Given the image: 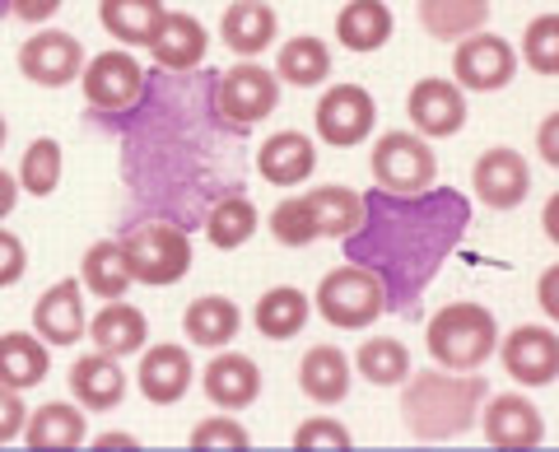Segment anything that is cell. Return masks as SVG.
Returning a JSON list of instances; mask_svg holds the SVG:
<instances>
[{
	"mask_svg": "<svg viewBox=\"0 0 559 452\" xmlns=\"http://www.w3.org/2000/svg\"><path fill=\"white\" fill-rule=\"evenodd\" d=\"M24 425H28V406H24L20 388H5V382H0V443L24 439Z\"/></svg>",
	"mask_w": 559,
	"mask_h": 452,
	"instance_id": "cell-42",
	"label": "cell"
},
{
	"mask_svg": "<svg viewBox=\"0 0 559 452\" xmlns=\"http://www.w3.org/2000/svg\"><path fill=\"white\" fill-rule=\"evenodd\" d=\"M191 378H197V369H191L187 345L159 341V345H150V350L140 355L135 388H140V396H145L150 406H178L187 396V388H191Z\"/></svg>",
	"mask_w": 559,
	"mask_h": 452,
	"instance_id": "cell-14",
	"label": "cell"
},
{
	"mask_svg": "<svg viewBox=\"0 0 559 452\" xmlns=\"http://www.w3.org/2000/svg\"><path fill=\"white\" fill-rule=\"evenodd\" d=\"M304 211L312 219V229L318 238H355L364 229V215H369V205L355 187H341V182H326V187H312L304 191Z\"/></svg>",
	"mask_w": 559,
	"mask_h": 452,
	"instance_id": "cell-19",
	"label": "cell"
},
{
	"mask_svg": "<svg viewBox=\"0 0 559 452\" xmlns=\"http://www.w3.org/2000/svg\"><path fill=\"white\" fill-rule=\"evenodd\" d=\"M485 378L457 373V369H411V378L401 382V420H406L411 439L419 443H448L462 439L466 429H476V415L485 402Z\"/></svg>",
	"mask_w": 559,
	"mask_h": 452,
	"instance_id": "cell-1",
	"label": "cell"
},
{
	"mask_svg": "<svg viewBox=\"0 0 559 452\" xmlns=\"http://www.w3.org/2000/svg\"><path fill=\"white\" fill-rule=\"evenodd\" d=\"M90 341H94V350L112 355V359H127V355L145 350L150 322H145V312H140V308L121 304V299H108L98 318L90 322Z\"/></svg>",
	"mask_w": 559,
	"mask_h": 452,
	"instance_id": "cell-24",
	"label": "cell"
},
{
	"mask_svg": "<svg viewBox=\"0 0 559 452\" xmlns=\"http://www.w3.org/2000/svg\"><path fill=\"white\" fill-rule=\"evenodd\" d=\"M80 285L94 294V299H127V289L135 285L131 281V266H127V252H121V242L112 238H98L90 242V252L80 257Z\"/></svg>",
	"mask_w": 559,
	"mask_h": 452,
	"instance_id": "cell-31",
	"label": "cell"
},
{
	"mask_svg": "<svg viewBox=\"0 0 559 452\" xmlns=\"http://www.w3.org/2000/svg\"><path fill=\"white\" fill-rule=\"evenodd\" d=\"M522 66L536 71L540 80L559 75V14H536V20L522 28Z\"/></svg>",
	"mask_w": 559,
	"mask_h": 452,
	"instance_id": "cell-37",
	"label": "cell"
},
{
	"mask_svg": "<svg viewBox=\"0 0 559 452\" xmlns=\"http://www.w3.org/2000/svg\"><path fill=\"white\" fill-rule=\"evenodd\" d=\"M518 75V51L509 38H499V33H471L452 47V84L457 90H471V94H499L509 90Z\"/></svg>",
	"mask_w": 559,
	"mask_h": 452,
	"instance_id": "cell-7",
	"label": "cell"
},
{
	"mask_svg": "<svg viewBox=\"0 0 559 452\" xmlns=\"http://www.w3.org/2000/svg\"><path fill=\"white\" fill-rule=\"evenodd\" d=\"M378 121V103L364 84H331L318 98V112H312V127H318V141H326L331 150H355L373 135Z\"/></svg>",
	"mask_w": 559,
	"mask_h": 452,
	"instance_id": "cell-8",
	"label": "cell"
},
{
	"mask_svg": "<svg viewBox=\"0 0 559 452\" xmlns=\"http://www.w3.org/2000/svg\"><path fill=\"white\" fill-rule=\"evenodd\" d=\"M266 229H271V238L280 242V248H308V242H318V229H312V219H308L299 197L280 201L271 211V219H266Z\"/></svg>",
	"mask_w": 559,
	"mask_h": 452,
	"instance_id": "cell-38",
	"label": "cell"
},
{
	"mask_svg": "<svg viewBox=\"0 0 559 452\" xmlns=\"http://www.w3.org/2000/svg\"><path fill=\"white\" fill-rule=\"evenodd\" d=\"M257 229H261V215L248 197H219L205 215V238H210V248H219V252L242 248Z\"/></svg>",
	"mask_w": 559,
	"mask_h": 452,
	"instance_id": "cell-34",
	"label": "cell"
},
{
	"mask_svg": "<svg viewBox=\"0 0 559 452\" xmlns=\"http://www.w3.org/2000/svg\"><path fill=\"white\" fill-rule=\"evenodd\" d=\"M219 38L224 47L234 51L242 61H257L275 38H280V20L266 0H234L219 20Z\"/></svg>",
	"mask_w": 559,
	"mask_h": 452,
	"instance_id": "cell-22",
	"label": "cell"
},
{
	"mask_svg": "<svg viewBox=\"0 0 559 452\" xmlns=\"http://www.w3.org/2000/svg\"><path fill=\"white\" fill-rule=\"evenodd\" d=\"M164 14H168L164 0H98V24L117 43H131V47H145Z\"/></svg>",
	"mask_w": 559,
	"mask_h": 452,
	"instance_id": "cell-33",
	"label": "cell"
},
{
	"mask_svg": "<svg viewBox=\"0 0 559 452\" xmlns=\"http://www.w3.org/2000/svg\"><path fill=\"white\" fill-rule=\"evenodd\" d=\"M406 117L411 131L425 135V141H448L466 127V94L443 75H425L411 84L406 94Z\"/></svg>",
	"mask_w": 559,
	"mask_h": 452,
	"instance_id": "cell-13",
	"label": "cell"
},
{
	"mask_svg": "<svg viewBox=\"0 0 559 452\" xmlns=\"http://www.w3.org/2000/svg\"><path fill=\"white\" fill-rule=\"evenodd\" d=\"M355 369L364 382H373V388H401V382L411 378V350L396 336H373L359 345Z\"/></svg>",
	"mask_w": 559,
	"mask_h": 452,
	"instance_id": "cell-35",
	"label": "cell"
},
{
	"mask_svg": "<svg viewBox=\"0 0 559 452\" xmlns=\"http://www.w3.org/2000/svg\"><path fill=\"white\" fill-rule=\"evenodd\" d=\"M355 443V433H349L341 420H331V415H312L294 429V448H349Z\"/></svg>",
	"mask_w": 559,
	"mask_h": 452,
	"instance_id": "cell-40",
	"label": "cell"
},
{
	"mask_svg": "<svg viewBox=\"0 0 559 452\" xmlns=\"http://www.w3.org/2000/svg\"><path fill=\"white\" fill-rule=\"evenodd\" d=\"M80 90H84V103H90L94 112L127 117L145 103L150 80H145V66H140L127 47H112V51H98L94 61H84Z\"/></svg>",
	"mask_w": 559,
	"mask_h": 452,
	"instance_id": "cell-6",
	"label": "cell"
},
{
	"mask_svg": "<svg viewBox=\"0 0 559 452\" xmlns=\"http://www.w3.org/2000/svg\"><path fill=\"white\" fill-rule=\"evenodd\" d=\"M308 318H312V299H308L299 285H275V289H266L257 299V312H252L257 332L266 336V341H294L308 326Z\"/></svg>",
	"mask_w": 559,
	"mask_h": 452,
	"instance_id": "cell-28",
	"label": "cell"
},
{
	"mask_svg": "<svg viewBox=\"0 0 559 452\" xmlns=\"http://www.w3.org/2000/svg\"><path fill=\"white\" fill-rule=\"evenodd\" d=\"M61 5H66V0H10L14 20H24V24H47Z\"/></svg>",
	"mask_w": 559,
	"mask_h": 452,
	"instance_id": "cell-43",
	"label": "cell"
},
{
	"mask_svg": "<svg viewBox=\"0 0 559 452\" xmlns=\"http://www.w3.org/2000/svg\"><path fill=\"white\" fill-rule=\"evenodd\" d=\"M201 388L210 396V406L238 415V411H248L257 396H261V369H257L248 355L224 350V355H215L201 369Z\"/></svg>",
	"mask_w": 559,
	"mask_h": 452,
	"instance_id": "cell-18",
	"label": "cell"
},
{
	"mask_svg": "<svg viewBox=\"0 0 559 452\" xmlns=\"http://www.w3.org/2000/svg\"><path fill=\"white\" fill-rule=\"evenodd\" d=\"M94 448H103V452H108V448H135V439H131V433H98Z\"/></svg>",
	"mask_w": 559,
	"mask_h": 452,
	"instance_id": "cell-48",
	"label": "cell"
},
{
	"mask_svg": "<svg viewBox=\"0 0 559 452\" xmlns=\"http://www.w3.org/2000/svg\"><path fill=\"white\" fill-rule=\"evenodd\" d=\"M312 168H318V145L304 131H275L257 150V173L271 187H299L312 178Z\"/></svg>",
	"mask_w": 559,
	"mask_h": 452,
	"instance_id": "cell-20",
	"label": "cell"
},
{
	"mask_svg": "<svg viewBox=\"0 0 559 452\" xmlns=\"http://www.w3.org/2000/svg\"><path fill=\"white\" fill-rule=\"evenodd\" d=\"M14 205H20V178L10 168H0V219H5Z\"/></svg>",
	"mask_w": 559,
	"mask_h": 452,
	"instance_id": "cell-46",
	"label": "cell"
},
{
	"mask_svg": "<svg viewBox=\"0 0 559 452\" xmlns=\"http://www.w3.org/2000/svg\"><path fill=\"white\" fill-rule=\"evenodd\" d=\"M33 332H38L47 345H75L90 332V318H84V285L70 275V281H57L47 294H38L33 304Z\"/></svg>",
	"mask_w": 559,
	"mask_h": 452,
	"instance_id": "cell-17",
	"label": "cell"
},
{
	"mask_svg": "<svg viewBox=\"0 0 559 452\" xmlns=\"http://www.w3.org/2000/svg\"><path fill=\"white\" fill-rule=\"evenodd\" d=\"M252 433L242 429L229 411L224 415H205V420L191 429V448H248Z\"/></svg>",
	"mask_w": 559,
	"mask_h": 452,
	"instance_id": "cell-39",
	"label": "cell"
},
{
	"mask_svg": "<svg viewBox=\"0 0 559 452\" xmlns=\"http://www.w3.org/2000/svg\"><path fill=\"white\" fill-rule=\"evenodd\" d=\"M51 373V350L38 332H5L0 336V382L5 388H38Z\"/></svg>",
	"mask_w": 559,
	"mask_h": 452,
	"instance_id": "cell-30",
	"label": "cell"
},
{
	"mask_svg": "<svg viewBox=\"0 0 559 452\" xmlns=\"http://www.w3.org/2000/svg\"><path fill=\"white\" fill-rule=\"evenodd\" d=\"M536 150H540V159H546L550 168H559V112H550L546 121H540V131H536Z\"/></svg>",
	"mask_w": 559,
	"mask_h": 452,
	"instance_id": "cell-44",
	"label": "cell"
},
{
	"mask_svg": "<svg viewBox=\"0 0 559 452\" xmlns=\"http://www.w3.org/2000/svg\"><path fill=\"white\" fill-rule=\"evenodd\" d=\"M425 345H429V359L439 364V369L471 373L495 355L499 322L485 304H443L425 326Z\"/></svg>",
	"mask_w": 559,
	"mask_h": 452,
	"instance_id": "cell-2",
	"label": "cell"
},
{
	"mask_svg": "<svg viewBox=\"0 0 559 452\" xmlns=\"http://www.w3.org/2000/svg\"><path fill=\"white\" fill-rule=\"evenodd\" d=\"M20 75L38 90H66L84 75V43L75 33L38 28L33 38L20 43Z\"/></svg>",
	"mask_w": 559,
	"mask_h": 452,
	"instance_id": "cell-10",
	"label": "cell"
},
{
	"mask_svg": "<svg viewBox=\"0 0 559 452\" xmlns=\"http://www.w3.org/2000/svg\"><path fill=\"white\" fill-rule=\"evenodd\" d=\"M150 47V61L159 66V71H173V75H187L197 71L210 51V33L197 14H182V10H168L159 28H154V38L145 43Z\"/></svg>",
	"mask_w": 559,
	"mask_h": 452,
	"instance_id": "cell-16",
	"label": "cell"
},
{
	"mask_svg": "<svg viewBox=\"0 0 559 452\" xmlns=\"http://www.w3.org/2000/svg\"><path fill=\"white\" fill-rule=\"evenodd\" d=\"M280 108V80L261 61H238L215 84V112L229 127H257Z\"/></svg>",
	"mask_w": 559,
	"mask_h": 452,
	"instance_id": "cell-9",
	"label": "cell"
},
{
	"mask_svg": "<svg viewBox=\"0 0 559 452\" xmlns=\"http://www.w3.org/2000/svg\"><path fill=\"white\" fill-rule=\"evenodd\" d=\"M121 252H127L131 281L150 285V289L178 285L191 271V238H187V229H178V224H168V219H154V224L131 229L127 238H121Z\"/></svg>",
	"mask_w": 559,
	"mask_h": 452,
	"instance_id": "cell-5",
	"label": "cell"
},
{
	"mask_svg": "<svg viewBox=\"0 0 559 452\" xmlns=\"http://www.w3.org/2000/svg\"><path fill=\"white\" fill-rule=\"evenodd\" d=\"M540 224H546V238L559 242V197H550V205H546V215H540Z\"/></svg>",
	"mask_w": 559,
	"mask_h": 452,
	"instance_id": "cell-47",
	"label": "cell"
},
{
	"mask_svg": "<svg viewBox=\"0 0 559 452\" xmlns=\"http://www.w3.org/2000/svg\"><path fill=\"white\" fill-rule=\"evenodd\" d=\"M24 443L33 452H38V448H80V443H90V420H84V406L80 402H47L38 411H28Z\"/></svg>",
	"mask_w": 559,
	"mask_h": 452,
	"instance_id": "cell-26",
	"label": "cell"
},
{
	"mask_svg": "<svg viewBox=\"0 0 559 452\" xmlns=\"http://www.w3.org/2000/svg\"><path fill=\"white\" fill-rule=\"evenodd\" d=\"M476 420L485 425V443H495V448H536L546 439V420H540L536 402H527L522 392L485 396Z\"/></svg>",
	"mask_w": 559,
	"mask_h": 452,
	"instance_id": "cell-15",
	"label": "cell"
},
{
	"mask_svg": "<svg viewBox=\"0 0 559 452\" xmlns=\"http://www.w3.org/2000/svg\"><path fill=\"white\" fill-rule=\"evenodd\" d=\"M373 182L396 201H419L439 182V154L415 131H382L369 154Z\"/></svg>",
	"mask_w": 559,
	"mask_h": 452,
	"instance_id": "cell-4",
	"label": "cell"
},
{
	"mask_svg": "<svg viewBox=\"0 0 559 452\" xmlns=\"http://www.w3.org/2000/svg\"><path fill=\"white\" fill-rule=\"evenodd\" d=\"M489 0H419V28L433 43H462L489 24Z\"/></svg>",
	"mask_w": 559,
	"mask_h": 452,
	"instance_id": "cell-29",
	"label": "cell"
},
{
	"mask_svg": "<svg viewBox=\"0 0 559 452\" xmlns=\"http://www.w3.org/2000/svg\"><path fill=\"white\" fill-rule=\"evenodd\" d=\"M5 141H10V121L0 117V150H5Z\"/></svg>",
	"mask_w": 559,
	"mask_h": 452,
	"instance_id": "cell-49",
	"label": "cell"
},
{
	"mask_svg": "<svg viewBox=\"0 0 559 452\" xmlns=\"http://www.w3.org/2000/svg\"><path fill=\"white\" fill-rule=\"evenodd\" d=\"M70 396L84 411H112L127 396V373H121V364L112 355L90 350L70 364Z\"/></svg>",
	"mask_w": 559,
	"mask_h": 452,
	"instance_id": "cell-23",
	"label": "cell"
},
{
	"mask_svg": "<svg viewBox=\"0 0 559 452\" xmlns=\"http://www.w3.org/2000/svg\"><path fill=\"white\" fill-rule=\"evenodd\" d=\"M349 378H355V364L341 345H308L299 359V392L312 406H341L349 396Z\"/></svg>",
	"mask_w": 559,
	"mask_h": 452,
	"instance_id": "cell-21",
	"label": "cell"
},
{
	"mask_svg": "<svg viewBox=\"0 0 559 452\" xmlns=\"http://www.w3.org/2000/svg\"><path fill=\"white\" fill-rule=\"evenodd\" d=\"M242 326V312L229 294H201V299H191L187 312H182V332L191 345H205V350H219V345H229Z\"/></svg>",
	"mask_w": 559,
	"mask_h": 452,
	"instance_id": "cell-27",
	"label": "cell"
},
{
	"mask_svg": "<svg viewBox=\"0 0 559 452\" xmlns=\"http://www.w3.org/2000/svg\"><path fill=\"white\" fill-rule=\"evenodd\" d=\"M555 281H559V271L550 266L546 275H540V289H536V299H540V312H546V318H559V294H555Z\"/></svg>",
	"mask_w": 559,
	"mask_h": 452,
	"instance_id": "cell-45",
	"label": "cell"
},
{
	"mask_svg": "<svg viewBox=\"0 0 559 452\" xmlns=\"http://www.w3.org/2000/svg\"><path fill=\"white\" fill-rule=\"evenodd\" d=\"M312 312L336 326V332H364V326H373L388 312V281L369 266L345 262L318 281Z\"/></svg>",
	"mask_w": 559,
	"mask_h": 452,
	"instance_id": "cell-3",
	"label": "cell"
},
{
	"mask_svg": "<svg viewBox=\"0 0 559 452\" xmlns=\"http://www.w3.org/2000/svg\"><path fill=\"white\" fill-rule=\"evenodd\" d=\"M392 28H396V20H392V10L382 5V0H345L341 14H336V43L345 51H359V57L388 47Z\"/></svg>",
	"mask_w": 559,
	"mask_h": 452,
	"instance_id": "cell-25",
	"label": "cell"
},
{
	"mask_svg": "<svg viewBox=\"0 0 559 452\" xmlns=\"http://www.w3.org/2000/svg\"><path fill=\"white\" fill-rule=\"evenodd\" d=\"M471 191L485 211H518L532 197V168L513 145H495L471 164Z\"/></svg>",
	"mask_w": 559,
	"mask_h": 452,
	"instance_id": "cell-12",
	"label": "cell"
},
{
	"mask_svg": "<svg viewBox=\"0 0 559 452\" xmlns=\"http://www.w3.org/2000/svg\"><path fill=\"white\" fill-rule=\"evenodd\" d=\"M331 75V47L312 33H299V38L280 43L275 57V80L294 84V90H318V84Z\"/></svg>",
	"mask_w": 559,
	"mask_h": 452,
	"instance_id": "cell-32",
	"label": "cell"
},
{
	"mask_svg": "<svg viewBox=\"0 0 559 452\" xmlns=\"http://www.w3.org/2000/svg\"><path fill=\"white\" fill-rule=\"evenodd\" d=\"M495 355L503 364V373L522 382V388H550L559 378V336L540 322H522L509 336H499Z\"/></svg>",
	"mask_w": 559,
	"mask_h": 452,
	"instance_id": "cell-11",
	"label": "cell"
},
{
	"mask_svg": "<svg viewBox=\"0 0 559 452\" xmlns=\"http://www.w3.org/2000/svg\"><path fill=\"white\" fill-rule=\"evenodd\" d=\"M61 173H66V154H61V141H51V135H38V141H28L24 159H20V191L28 197H51V191L61 187Z\"/></svg>",
	"mask_w": 559,
	"mask_h": 452,
	"instance_id": "cell-36",
	"label": "cell"
},
{
	"mask_svg": "<svg viewBox=\"0 0 559 452\" xmlns=\"http://www.w3.org/2000/svg\"><path fill=\"white\" fill-rule=\"evenodd\" d=\"M24 271H28L24 238L10 234V229H0V289H14V285L24 281Z\"/></svg>",
	"mask_w": 559,
	"mask_h": 452,
	"instance_id": "cell-41",
	"label": "cell"
}]
</instances>
